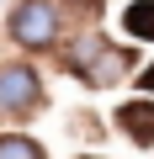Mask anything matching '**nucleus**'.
Listing matches in <instances>:
<instances>
[{"label":"nucleus","instance_id":"nucleus-1","mask_svg":"<svg viewBox=\"0 0 154 159\" xmlns=\"http://www.w3.org/2000/svg\"><path fill=\"white\" fill-rule=\"evenodd\" d=\"M64 69L80 74L85 85H117V80L133 69V53L128 48H106V37H80L64 53Z\"/></svg>","mask_w":154,"mask_h":159},{"label":"nucleus","instance_id":"nucleus-2","mask_svg":"<svg viewBox=\"0 0 154 159\" xmlns=\"http://www.w3.org/2000/svg\"><path fill=\"white\" fill-rule=\"evenodd\" d=\"M11 37L21 48H53L58 43V6L53 0H21L11 11Z\"/></svg>","mask_w":154,"mask_h":159},{"label":"nucleus","instance_id":"nucleus-3","mask_svg":"<svg viewBox=\"0 0 154 159\" xmlns=\"http://www.w3.org/2000/svg\"><path fill=\"white\" fill-rule=\"evenodd\" d=\"M43 101V85H37V74L21 69V64H6L0 69V111L6 117H21Z\"/></svg>","mask_w":154,"mask_h":159},{"label":"nucleus","instance_id":"nucleus-4","mask_svg":"<svg viewBox=\"0 0 154 159\" xmlns=\"http://www.w3.org/2000/svg\"><path fill=\"white\" fill-rule=\"evenodd\" d=\"M117 127L133 138V143H154V101L143 96V101H128V106H117Z\"/></svg>","mask_w":154,"mask_h":159},{"label":"nucleus","instance_id":"nucleus-5","mask_svg":"<svg viewBox=\"0 0 154 159\" xmlns=\"http://www.w3.org/2000/svg\"><path fill=\"white\" fill-rule=\"evenodd\" d=\"M122 27L138 37V43H154V0H133L122 11Z\"/></svg>","mask_w":154,"mask_h":159},{"label":"nucleus","instance_id":"nucleus-6","mask_svg":"<svg viewBox=\"0 0 154 159\" xmlns=\"http://www.w3.org/2000/svg\"><path fill=\"white\" fill-rule=\"evenodd\" d=\"M0 159H43V148L32 138H21V133H6L0 138Z\"/></svg>","mask_w":154,"mask_h":159},{"label":"nucleus","instance_id":"nucleus-7","mask_svg":"<svg viewBox=\"0 0 154 159\" xmlns=\"http://www.w3.org/2000/svg\"><path fill=\"white\" fill-rule=\"evenodd\" d=\"M138 85H143V96H154V64H149V69L138 74Z\"/></svg>","mask_w":154,"mask_h":159},{"label":"nucleus","instance_id":"nucleus-8","mask_svg":"<svg viewBox=\"0 0 154 159\" xmlns=\"http://www.w3.org/2000/svg\"><path fill=\"white\" fill-rule=\"evenodd\" d=\"M74 6H85V11H91V6H96V0H74Z\"/></svg>","mask_w":154,"mask_h":159}]
</instances>
